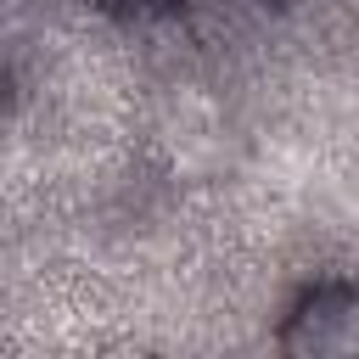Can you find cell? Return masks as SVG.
<instances>
[{
  "label": "cell",
  "instance_id": "1",
  "mask_svg": "<svg viewBox=\"0 0 359 359\" xmlns=\"http://www.w3.org/2000/svg\"><path fill=\"white\" fill-rule=\"evenodd\" d=\"M286 353L303 359H353L359 353V286H320L297 303L280 331Z\"/></svg>",
  "mask_w": 359,
  "mask_h": 359
},
{
  "label": "cell",
  "instance_id": "2",
  "mask_svg": "<svg viewBox=\"0 0 359 359\" xmlns=\"http://www.w3.org/2000/svg\"><path fill=\"white\" fill-rule=\"evenodd\" d=\"M118 6H129V11H163L168 0H118Z\"/></svg>",
  "mask_w": 359,
  "mask_h": 359
}]
</instances>
